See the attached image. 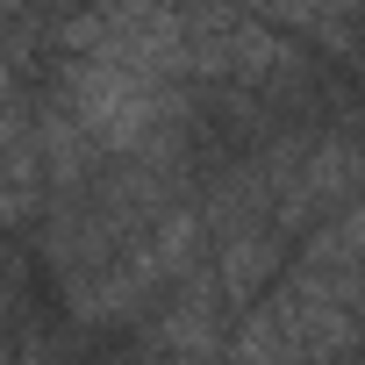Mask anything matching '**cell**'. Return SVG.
Masks as SVG:
<instances>
[{
	"mask_svg": "<svg viewBox=\"0 0 365 365\" xmlns=\"http://www.w3.org/2000/svg\"><path fill=\"white\" fill-rule=\"evenodd\" d=\"M365 194V150L351 136H308L294 150V172H279L272 187V222L279 237H308L315 222L344 215Z\"/></svg>",
	"mask_w": 365,
	"mask_h": 365,
	"instance_id": "obj_4",
	"label": "cell"
},
{
	"mask_svg": "<svg viewBox=\"0 0 365 365\" xmlns=\"http://www.w3.org/2000/svg\"><path fill=\"white\" fill-rule=\"evenodd\" d=\"M301 272H315L344 308L365 315V194H358L344 215H329V222L308 230V244H301Z\"/></svg>",
	"mask_w": 365,
	"mask_h": 365,
	"instance_id": "obj_7",
	"label": "cell"
},
{
	"mask_svg": "<svg viewBox=\"0 0 365 365\" xmlns=\"http://www.w3.org/2000/svg\"><path fill=\"white\" fill-rule=\"evenodd\" d=\"M65 51L79 58H115L150 79H187L194 72V36L179 0H101L93 15L65 29Z\"/></svg>",
	"mask_w": 365,
	"mask_h": 365,
	"instance_id": "obj_3",
	"label": "cell"
},
{
	"mask_svg": "<svg viewBox=\"0 0 365 365\" xmlns=\"http://www.w3.org/2000/svg\"><path fill=\"white\" fill-rule=\"evenodd\" d=\"M230 315H237V308H230V294H222L215 265H194L187 279L172 287V301L150 315L143 351H150V358H165V365H208V358L222 351V322H230Z\"/></svg>",
	"mask_w": 365,
	"mask_h": 365,
	"instance_id": "obj_6",
	"label": "cell"
},
{
	"mask_svg": "<svg viewBox=\"0 0 365 365\" xmlns=\"http://www.w3.org/2000/svg\"><path fill=\"white\" fill-rule=\"evenodd\" d=\"M201 237H208V222L194 208H165L143 237H129L108 265H93V279H72V315L79 322H129L150 294L179 287L201 265Z\"/></svg>",
	"mask_w": 365,
	"mask_h": 365,
	"instance_id": "obj_2",
	"label": "cell"
},
{
	"mask_svg": "<svg viewBox=\"0 0 365 365\" xmlns=\"http://www.w3.org/2000/svg\"><path fill=\"white\" fill-rule=\"evenodd\" d=\"M258 308H265V322L279 329V344H287L301 365H336V358L358 351V322H365V315L344 308V301H336L315 272H301V265L279 272Z\"/></svg>",
	"mask_w": 365,
	"mask_h": 365,
	"instance_id": "obj_5",
	"label": "cell"
},
{
	"mask_svg": "<svg viewBox=\"0 0 365 365\" xmlns=\"http://www.w3.org/2000/svg\"><path fill=\"white\" fill-rule=\"evenodd\" d=\"M58 108L108 158H165V165H172V143H179V115H187L179 79H150V72H129L115 58H79V51H65Z\"/></svg>",
	"mask_w": 365,
	"mask_h": 365,
	"instance_id": "obj_1",
	"label": "cell"
},
{
	"mask_svg": "<svg viewBox=\"0 0 365 365\" xmlns=\"http://www.w3.org/2000/svg\"><path fill=\"white\" fill-rule=\"evenodd\" d=\"M215 279L230 294V308H258L265 287L279 279V222H244V230H222L215 237Z\"/></svg>",
	"mask_w": 365,
	"mask_h": 365,
	"instance_id": "obj_8",
	"label": "cell"
}]
</instances>
